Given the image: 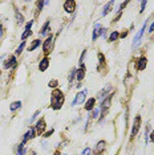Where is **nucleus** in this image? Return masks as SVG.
<instances>
[{
    "label": "nucleus",
    "mask_w": 154,
    "mask_h": 155,
    "mask_svg": "<svg viewBox=\"0 0 154 155\" xmlns=\"http://www.w3.org/2000/svg\"><path fill=\"white\" fill-rule=\"evenodd\" d=\"M62 104H64V94L61 93V90H53L52 98H50V108L54 110H58V109H61Z\"/></svg>",
    "instance_id": "obj_1"
},
{
    "label": "nucleus",
    "mask_w": 154,
    "mask_h": 155,
    "mask_svg": "<svg viewBox=\"0 0 154 155\" xmlns=\"http://www.w3.org/2000/svg\"><path fill=\"white\" fill-rule=\"evenodd\" d=\"M113 4H114V1H109L106 5H105V8H104V12H102V15L104 16H106L110 12V9H112V7H113Z\"/></svg>",
    "instance_id": "obj_20"
},
{
    "label": "nucleus",
    "mask_w": 154,
    "mask_h": 155,
    "mask_svg": "<svg viewBox=\"0 0 154 155\" xmlns=\"http://www.w3.org/2000/svg\"><path fill=\"white\" fill-rule=\"evenodd\" d=\"M110 89H112V86H110V85H106V86L104 88V89H102V90L100 92V93H98V97H100V98L105 97V96H106V94L109 93V90H110Z\"/></svg>",
    "instance_id": "obj_19"
},
{
    "label": "nucleus",
    "mask_w": 154,
    "mask_h": 155,
    "mask_svg": "<svg viewBox=\"0 0 154 155\" xmlns=\"http://www.w3.org/2000/svg\"><path fill=\"white\" fill-rule=\"evenodd\" d=\"M100 111H101V109L100 108H96V109H93V111H92V118L93 119H97L98 118V115H100Z\"/></svg>",
    "instance_id": "obj_25"
},
{
    "label": "nucleus",
    "mask_w": 154,
    "mask_h": 155,
    "mask_svg": "<svg viewBox=\"0 0 154 155\" xmlns=\"http://www.w3.org/2000/svg\"><path fill=\"white\" fill-rule=\"evenodd\" d=\"M48 66H49V60H48V57H45V58H42L41 61H40V64H38V70L40 72H45L48 69Z\"/></svg>",
    "instance_id": "obj_15"
},
{
    "label": "nucleus",
    "mask_w": 154,
    "mask_h": 155,
    "mask_svg": "<svg viewBox=\"0 0 154 155\" xmlns=\"http://www.w3.org/2000/svg\"><path fill=\"white\" fill-rule=\"evenodd\" d=\"M35 135H36V129H29V130L24 134V138H23V140H21V144H25L27 140L35 138Z\"/></svg>",
    "instance_id": "obj_9"
},
{
    "label": "nucleus",
    "mask_w": 154,
    "mask_h": 155,
    "mask_svg": "<svg viewBox=\"0 0 154 155\" xmlns=\"http://www.w3.org/2000/svg\"><path fill=\"white\" fill-rule=\"evenodd\" d=\"M32 25H33V21H29V23H27V25H25V29H24V32H23V35H21V40H25L28 37V36L31 35V28H32Z\"/></svg>",
    "instance_id": "obj_14"
},
{
    "label": "nucleus",
    "mask_w": 154,
    "mask_h": 155,
    "mask_svg": "<svg viewBox=\"0 0 154 155\" xmlns=\"http://www.w3.org/2000/svg\"><path fill=\"white\" fill-rule=\"evenodd\" d=\"M146 24H147V21H146V23H143L142 28H141L138 33H137V35L134 36V39H133V48H137V45H139L141 40H142L143 33H145V29H146Z\"/></svg>",
    "instance_id": "obj_3"
},
{
    "label": "nucleus",
    "mask_w": 154,
    "mask_h": 155,
    "mask_svg": "<svg viewBox=\"0 0 154 155\" xmlns=\"http://www.w3.org/2000/svg\"><path fill=\"white\" fill-rule=\"evenodd\" d=\"M102 29H104V28H101V25H100L98 23L94 25V31H93V36H92V40H93V41H96V40L98 39V36L102 33Z\"/></svg>",
    "instance_id": "obj_12"
},
{
    "label": "nucleus",
    "mask_w": 154,
    "mask_h": 155,
    "mask_svg": "<svg viewBox=\"0 0 154 155\" xmlns=\"http://www.w3.org/2000/svg\"><path fill=\"white\" fill-rule=\"evenodd\" d=\"M15 16H16V20H17V23H19V24L24 23V16L19 12V9H15Z\"/></svg>",
    "instance_id": "obj_21"
},
{
    "label": "nucleus",
    "mask_w": 154,
    "mask_h": 155,
    "mask_svg": "<svg viewBox=\"0 0 154 155\" xmlns=\"http://www.w3.org/2000/svg\"><path fill=\"white\" fill-rule=\"evenodd\" d=\"M21 108V101H15V102H12L11 106H9V109H11V111H16L17 109Z\"/></svg>",
    "instance_id": "obj_18"
},
{
    "label": "nucleus",
    "mask_w": 154,
    "mask_h": 155,
    "mask_svg": "<svg viewBox=\"0 0 154 155\" xmlns=\"http://www.w3.org/2000/svg\"><path fill=\"white\" fill-rule=\"evenodd\" d=\"M151 32H154V21H153V24H151L150 27H149V33H151Z\"/></svg>",
    "instance_id": "obj_32"
},
{
    "label": "nucleus",
    "mask_w": 154,
    "mask_h": 155,
    "mask_svg": "<svg viewBox=\"0 0 154 155\" xmlns=\"http://www.w3.org/2000/svg\"><path fill=\"white\" fill-rule=\"evenodd\" d=\"M57 85H58V81H57V80H52V81L49 82V88H56Z\"/></svg>",
    "instance_id": "obj_28"
},
{
    "label": "nucleus",
    "mask_w": 154,
    "mask_h": 155,
    "mask_svg": "<svg viewBox=\"0 0 154 155\" xmlns=\"http://www.w3.org/2000/svg\"><path fill=\"white\" fill-rule=\"evenodd\" d=\"M65 155H66V154H65Z\"/></svg>",
    "instance_id": "obj_37"
},
{
    "label": "nucleus",
    "mask_w": 154,
    "mask_h": 155,
    "mask_svg": "<svg viewBox=\"0 0 154 155\" xmlns=\"http://www.w3.org/2000/svg\"><path fill=\"white\" fill-rule=\"evenodd\" d=\"M146 4H147V1H145V0H143V1H141V9H139V11H141V13L145 11V7H146Z\"/></svg>",
    "instance_id": "obj_29"
},
{
    "label": "nucleus",
    "mask_w": 154,
    "mask_h": 155,
    "mask_svg": "<svg viewBox=\"0 0 154 155\" xmlns=\"http://www.w3.org/2000/svg\"><path fill=\"white\" fill-rule=\"evenodd\" d=\"M52 49H53V36H48L46 40L42 43V51H44L45 56H48L52 52Z\"/></svg>",
    "instance_id": "obj_2"
},
{
    "label": "nucleus",
    "mask_w": 154,
    "mask_h": 155,
    "mask_svg": "<svg viewBox=\"0 0 154 155\" xmlns=\"http://www.w3.org/2000/svg\"><path fill=\"white\" fill-rule=\"evenodd\" d=\"M94 104H96V98H89L88 101L85 102V109H86V110H93Z\"/></svg>",
    "instance_id": "obj_17"
},
{
    "label": "nucleus",
    "mask_w": 154,
    "mask_h": 155,
    "mask_svg": "<svg viewBox=\"0 0 154 155\" xmlns=\"http://www.w3.org/2000/svg\"><path fill=\"white\" fill-rule=\"evenodd\" d=\"M118 37H119V33L117 31H114V32H112V33H110V36H109V41H110V43H113V41H116Z\"/></svg>",
    "instance_id": "obj_23"
},
{
    "label": "nucleus",
    "mask_w": 154,
    "mask_h": 155,
    "mask_svg": "<svg viewBox=\"0 0 154 155\" xmlns=\"http://www.w3.org/2000/svg\"><path fill=\"white\" fill-rule=\"evenodd\" d=\"M81 155H90V148H89V147H86V148H85V150H84V151L81 152Z\"/></svg>",
    "instance_id": "obj_31"
},
{
    "label": "nucleus",
    "mask_w": 154,
    "mask_h": 155,
    "mask_svg": "<svg viewBox=\"0 0 154 155\" xmlns=\"http://www.w3.org/2000/svg\"><path fill=\"white\" fill-rule=\"evenodd\" d=\"M98 60H100V66L105 65V57L102 53H98Z\"/></svg>",
    "instance_id": "obj_27"
},
{
    "label": "nucleus",
    "mask_w": 154,
    "mask_h": 155,
    "mask_svg": "<svg viewBox=\"0 0 154 155\" xmlns=\"http://www.w3.org/2000/svg\"><path fill=\"white\" fill-rule=\"evenodd\" d=\"M48 31H49V21H46V23L44 24V27H42L41 31H40V35H41V36H45L46 33H48Z\"/></svg>",
    "instance_id": "obj_22"
},
{
    "label": "nucleus",
    "mask_w": 154,
    "mask_h": 155,
    "mask_svg": "<svg viewBox=\"0 0 154 155\" xmlns=\"http://www.w3.org/2000/svg\"><path fill=\"white\" fill-rule=\"evenodd\" d=\"M85 72H86V69H85L84 64H81L80 65V69H76V78L78 80V81H82V80H84Z\"/></svg>",
    "instance_id": "obj_11"
},
{
    "label": "nucleus",
    "mask_w": 154,
    "mask_h": 155,
    "mask_svg": "<svg viewBox=\"0 0 154 155\" xmlns=\"http://www.w3.org/2000/svg\"><path fill=\"white\" fill-rule=\"evenodd\" d=\"M105 148H106V142L105 140H100L98 143L96 144V147H94V154L96 155H100L105 151Z\"/></svg>",
    "instance_id": "obj_8"
},
{
    "label": "nucleus",
    "mask_w": 154,
    "mask_h": 155,
    "mask_svg": "<svg viewBox=\"0 0 154 155\" xmlns=\"http://www.w3.org/2000/svg\"><path fill=\"white\" fill-rule=\"evenodd\" d=\"M52 133H53V129H50L49 131L46 133V134H45V135H44V137H46V138H48V137H49V135H50V134H52Z\"/></svg>",
    "instance_id": "obj_33"
},
{
    "label": "nucleus",
    "mask_w": 154,
    "mask_h": 155,
    "mask_svg": "<svg viewBox=\"0 0 154 155\" xmlns=\"http://www.w3.org/2000/svg\"><path fill=\"white\" fill-rule=\"evenodd\" d=\"M29 155H36V152H35V151H32V152H29Z\"/></svg>",
    "instance_id": "obj_35"
},
{
    "label": "nucleus",
    "mask_w": 154,
    "mask_h": 155,
    "mask_svg": "<svg viewBox=\"0 0 154 155\" xmlns=\"http://www.w3.org/2000/svg\"><path fill=\"white\" fill-rule=\"evenodd\" d=\"M147 65V58L146 57H139L138 60H137V64H135V69L137 70H143L145 68H146Z\"/></svg>",
    "instance_id": "obj_7"
},
{
    "label": "nucleus",
    "mask_w": 154,
    "mask_h": 155,
    "mask_svg": "<svg viewBox=\"0 0 154 155\" xmlns=\"http://www.w3.org/2000/svg\"><path fill=\"white\" fill-rule=\"evenodd\" d=\"M86 93H88V90H86V89L82 90V92H80V93H77V94H76V97H74V100L72 101V106H77V105L82 104V102L85 101Z\"/></svg>",
    "instance_id": "obj_5"
},
{
    "label": "nucleus",
    "mask_w": 154,
    "mask_h": 155,
    "mask_svg": "<svg viewBox=\"0 0 154 155\" xmlns=\"http://www.w3.org/2000/svg\"><path fill=\"white\" fill-rule=\"evenodd\" d=\"M40 44H41V41H40V40H35V41H33V43L31 44V47H29V51H35L36 48H38L40 47Z\"/></svg>",
    "instance_id": "obj_24"
},
{
    "label": "nucleus",
    "mask_w": 154,
    "mask_h": 155,
    "mask_svg": "<svg viewBox=\"0 0 154 155\" xmlns=\"http://www.w3.org/2000/svg\"><path fill=\"white\" fill-rule=\"evenodd\" d=\"M44 130H45V119L41 118V119H38V122L36 123V133H37V134H42Z\"/></svg>",
    "instance_id": "obj_13"
},
{
    "label": "nucleus",
    "mask_w": 154,
    "mask_h": 155,
    "mask_svg": "<svg viewBox=\"0 0 154 155\" xmlns=\"http://www.w3.org/2000/svg\"><path fill=\"white\" fill-rule=\"evenodd\" d=\"M15 65H16V57L15 56H11L7 61L4 62V68H5V69H9V68H12V66H15Z\"/></svg>",
    "instance_id": "obj_16"
},
{
    "label": "nucleus",
    "mask_w": 154,
    "mask_h": 155,
    "mask_svg": "<svg viewBox=\"0 0 154 155\" xmlns=\"http://www.w3.org/2000/svg\"><path fill=\"white\" fill-rule=\"evenodd\" d=\"M150 140H151V142H153V143H154V130H153V131H151V134H150Z\"/></svg>",
    "instance_id": "obj_34"
},
{
    "label": "nucleus",
    "mask_w": 154,
    "mask_h": 155,
    "mask_svg": "<svg viewBox=\"0 0 154 155\" xmlns=\"http://www.w3.org/2000/svg\"><path fill=\"white\" fill-rule=\"evenodd\" d=\"M139 127H141V117H135L134 118V122H133V129H131V133H130V139H133L139 131Z\"/></svg>",
    "instance_id": "obj_4"
},
{
    "label": "nucleus",
    "mask_w": 154,
    "mask_h": 155,
    "mask_svg": "<svg viewBox=\"0 0 154 155\" xmlns=\"http://www.w3.org/2000/svg\"><path fill=\"white\" fill-rule=\"evenodd\" d=\"M112 97H113V94H109L108 97H106V98L104 100V101H102V106H101V109H102V117L105 115L106 110H108L109 106H110V101H112Z\"/></svg>",
    "instance_id": "obj_10"
},
{
    "label": "nucleus",
    "mask_w": 154,
    "mask_h": 155,
    "mask_svg": "<svg viewBox=\"0 0 154 155\" xmlns=\"http://www.w3.org/2000/svg\"><path fill=\"white\" fill-rule=\"evenodd\" d=\"M24 47H25V41H21V44L19 45V48L16 49V54H21V52H23Z\"/></svg>",
    "instance_id": "obj_26"
},
{
    "label": "nucleus",
    "mask_w": 154,
    "mask_h": 155,
    "mask_svg": "<svg viewBox=\"0 0 154 155\" xmlns=\"http://www.w3.org/2000/svg\"><path fill=\"white\" fill-rule=\"evenodd\" d=\"M64 9L68 13H72L76 9V1H73V0H65L64 1Z\"/></svg>",
    "instance_id": "obj_6"
},
{
    "label": "nucleus",
    "mask_w": 154,
    "mask_h": 155,
    "mask_svg": "<svg viewBox=\"0 0 154 155\" xmlns=\"http://www.w3.org/2000/svg\"><path fill=\"white\" fill-rule=\"evenodd\" d=\"M3 58H4V56H1V57H0V62L3 61Z\"/></svg>",
    "instance_id": "obj_36"
},
{
    "label": "nucleus",
    "mask_w": 154,
    "mask_h": 155,
    "mask_svg": "<svg viewBox=\"0 0 154 155\" xmlns=\"http://www.w3.org/2000/svg\"><path fill=\"white\" fill-rule=\"evenodd\" d=\"M38 114H40V110H37V111H35V114H33V115L31 117V122H33V121L36 119V118H37V115Z\"/></svg>",
    "instance_id": "obj_30"
}]
</instances>
